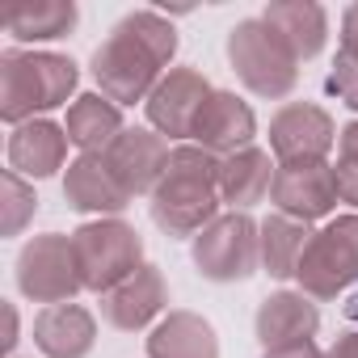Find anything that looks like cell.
Listing matches in <instances>:
<instances>
[{"label":"cell","instance_id":"10","mask_svg":"<svg viewBox=\"0 0 358 358\" xmlns=\"http://www.w3.org/2000/svg\"><path fill=\"white\" fill-rule=\"evenodd\" d=\"M211 93L215 89H211V80L199 68H169V76L143 101L152 131L164 135V139H177V143L190 139L194 135V122H199V114H203V106H207Z\"/></svg>","mask_w":358,"mask_h":358},{"label":"cell","instance_id":"12","mask_svg":"<svg viewBox=\"0 0 358 358\" xmlns=\"http://www.w3.org/2000/svg\"><path fill=\"white\" fill-rule=\"evenodd\" d=\"M169 139L156 135L152 127H127L101 156L110 164V173L122 182V190L135 199V194H152L164 177V164H169Z\"/></svg>","mask_w":358,"mask_h":358},{"label":"cell","instance_id":"22","mask_svg":"<svg viewBox=\"0 0 358 358\" xmlns=\"http://www.w3.org/2000/svg\"><path fill=\"white\" fill-rule=\"evenodd\" d=\"M148 358H220V337L199 312H169L148 333Z\"/></svg>","mask_w":358,"mask_h":358},{"label":"cell","instance_id":"21","mask_svg":"<svg viewBox=\"0 0 358 358\" xmlns=\"http://www.w3.org/2000/svg\"><path fill=\"white\" fill-rule=\"evenodd\" d=\"M68 139L80 148V156H101L127 127H122V106H114L106 93H80L68 106L64 118Z\"/></svg>","mask_w":358,"mask_h":358},{"label":"cell","instance_id":"16","mask_svg":"<svg viewBox=\"0 0 358 358\" xmlns=\"http://www.w3.org/2000/svg\"><path fill=\"white\" fill-rule=\"evenodd\" d=\"M316 329H320V308L303 291H274L262 299V308L253 316V333H257L262 350L303 345L316 337Z\"/></svg>","mask_w":358,"mask_h":358},{"label":"cell","instance_id":"20","mask_svg":"<svg viewBox=\"0 0 358 358\" xmlns=\"http://www.w3.org/2000/svg\"><path fill=\"white\" fill-rule=\"evenodd\" d=\"M274 173H278V160H270L266 148H245V152H232L224 156L220 164V199L232 207V211H249L257 207L270 186H274Z\"/></svg>","mask_w":358,"mask_h":358},{"label":"cell","instance_id":"31","mask_svg":"<svg viewBox=\"0 0 358 358\" xmlns=\"http://www.w3.org/2000/svg\"><path fill=\"white\" fill-rule=\"evenodd\" d=\"M5 324H9V329H5V350L13 354V345L22 341V337H17L22 329H17V308H13V303H5Z\"/></svg>","mask_w":358,"mask_h":358},{"label":"cell","instance_id":"5","mask_svg":"<svg viewBox=\"0 0 358 358\" xmlns=\"http://www.w3.org/2000/svg\"><path fill=\"white\" fill-rule=\"evenodd\" d=\"M72 253L80 270V287L93 295H106L122 287L143 266V236L127 220H89L72 232Z\"/></svg>","mask_w":358,"mask_h":358},{"label":"cell","instance_id":"4","mask_svg":"<svg viewBox=\"0 0 358 358\" xmlns=\"http://www.w3.org/2000/svg\"><path fill=\"white\" fill-rule=\"evenodd\" d=\"M228 64L249 93L270 101L295 93L299 85V59L262 17H245L228 30Z\"/></svg>","mask_w":358,"mask_h":358},{"label":"cell","instance_id":"29","mask_svg":"<svg viewBox=\"0 0 358 358\" xmlns=\"http://www.w3.org/2000/svg\"><path fill=\"white\" fill-rule=\"evenodd\" d=\"M324 358H358V329H345V333L324 350Z\"/></svg>","mask_w":358,"mask_h":358},{"label":"cell","instance_id":"23","mask_svg":"<svg viewBox=\"0 0 358 358\" xmlns=\"http://www.w3.org/2000/svg\"><path fill=\"white\" fill-rule=\"evenodd\" d=\"M308 241H312L308 224H299L282 211H270L262 220V270L270 278H295Z\"/></svg>","mask_w":358,"mask_h":358},{"label":"cell","instance_id":"27","mask_svg":"<svg viewBox=\"0 0 358 358\" xmlns=\"http://www.w3.org/2000/svg\"><path fill=\"white\" fill-rule=\"evenodd\" d=\"M333 173H337V199H341V203H350V207L358 211V164L337 160V164H333Z\"/></svg>","mask_w":358,"mask_h":358},{"label":"cell","instance_id":"13","mask_svg":"<svg viewBox=\"0 0 358 358\" xmlns=\"http://www.w3.org/2000/svg\"><path fill=\"white\" fill-rule=\"evenodd\" d=\"M253 139H257V114H253L249 101H241L228 89H215L207 97V106H203V114L194 122V135H190V143L215 152L220 160L232 156V152L253 148Z\"/></svg>","mask_w":358,"mask_h":358},{"label":"cell","instance_id":"25","mask_svg":"<svg viewBox=\"0 0 358 358\" xmlns=\"http://www.w3.org/2000/svg\"><path fill=\"white\" fill-rule=\"evenodd\" d=\"M34 211H38L34 186L26 182L22 173L5 169V177H0V232H5V236H22L26 224L34 220Z\"/></svg>","mask_w":358,"mask_h":358},{"label":"cell","instance_id":"18","mask_svg":"<svg viewBox=\"0 0 358 358\" xmlns=\"http://www.w3.org/2000/svg\"><path fill=\"white\" fill-rule=\"evenodd\" d=\"M262 22L291 47L299 64L316 59L329 43V13L316 0H274V5H266Z\"/></svg>","mask_w":358,"mask_h":358},{"label":"cell","instance_id":"1","mask_svg":"<svg viewBox=\"0 0 358 358\" xmlns=\"http://www.w3.org/2000/svg\"><path fill=\"white\" fill-rule=\"evenodd\" d=\"M177 55V30L156 9L127 13L110 38L93 51V80L114 106H135L156 93Z\"/></svg>","mask_w":358,"mask_h":358},{"label":"cell","instance_id":"19","mask_svg":"<svg viewBox=\"0 0 358 358\" xmlns=\"http://www.w3.org/2000/svg\"><path fill=\"white\" fill-rule=\"evenodd\" d=\"M34 345L47 358H85L97 345V320L80 303H55L34 316Z\"/></svg>","mask_w":358,"mask_h":358},{"label":"cell","instance_id":"2","mask_svg":"<svg viewBox=\"0 0 358 358\" xmlns=\"http://www.w3.org/2000/svg\"><path fill=\"white\" fill-rule=\"evenodd\" d=\"M220 156L199 143H177L169 152L164 177L152 190V224L173 241H194L207 224L220 220Z\"/></svg>","mask_w":358,"mask_h":358},{"label":"cell","instance_id":"3","mask_svg":"<svg viewBox=\"0 0 358 358\" xmlns=\"http://www.w3.org/2000/svg\"><path fill=\"white\" fill-rule=\"evenodd\" d=\"M80 72L68 55L55 51H5L0 55V118L22 127L47 110L68 106Z\"/></svg>","mask_w":358,"mask_h":358},{"label":"cell","instance_id":"17","mask_svg":"<svg viewBox=\"0 0 358 358\" xmlns=\"http://www.w3.org/2000/svg\"><path fill=\"white\" fill-rule=\"evenodd\" d=\"M68 143H72V139H68V131H64L59 122H51V118H30V122L13 127L5 156H9V169H13V173L43 182V177H51V173L64 169Z\"/></svg>","mask_w":358,"mask_h":358},{"label":"cell","instance_id":"30","mask_svg":"<svg viewBox=\"0 0 358 358\" xmlns=\"http://www.w3.org/2000/svg\"><path fill=\"white\" fill-rule=\"evenodd\" d=\"M262 358H324V350L316 341H303V345H287V350H266Z\"/></svg>","mask_w":358,"mask_h":358},{"label":"cell","instance_id":"11","mask_svg":"<svg viewBox=\"0 0 358 358\" xmlns=\"http://www.w3.org/2000/svg\"><path fill=\"white\" fill-rule=\"evenodd\" d=\"M270 203L274 211L299 220V224H316L324 215H333L337 207V173L329 160H312V164H278L274 186H270Z\"/></svg>","mask_w":358,"mask_h":358},{"label":"cell","instance_id":"26","mask_svg":"<svg viewBox=\"0 0 358 358\" xmlns=\"http://www.w3.org/2000/svg\"><path fill=\"white\" fill-rule=\"evenodd\" d=\"M333 59H345V64L358 68V5H350L341 13V47H337Z\"/></svg>","mask_w":358,"mask_h":358},{"label":"cell","instance_id":"7","mask_svg":"<svg viewBox=\"0 0 358 358\" xmlns=\"http://www.w3.org/2000/svg\"><path fill=\"white\" fill-rule=\"evenodd\" d=\"M190 257L211 282H245L262 266V224L249 211H228L194 236Z\"/></svg>","mask_w":358,"mask_h":358},{"label":"cell","instance_id":"8","mask_svg":"<svg viewBox=\"0 0 358 358\" xmlns=\"http://www.w3.org/2000/svg\"><path fill=\"white\" fill-rule=\"evenodd\" d=\"M17 291L34 303H72L80 287V270H76V253H72V236L64 232H43L30 236L17 253Z\"/></svg>","mask_w":358,"mask_h":358},{"label":"cell","instance_id":"6","mask_svg":"<svg viewBox=\"0 0 358 358\" xmlns=\"http://www.w3.org/2000/svg\"><path fill=\"white\" fill-rule=\"evenodd\" d=\"M295 282L308 299H337L358 282V211L337 215L320 232H312Z\"/></svg>","mask_w":358,"mask_h":358},{"label":"cell","instance_id":"14","mask_svg":"<svg viewBox=\"0 0 358 358\" xmlns=\"http://www.w3.org/2000/svg\"><path fill=\"white\" fill-rule=\"evenodd\" d=\"M164 303H169V282H164L160 266L143 262L122 287L101 295V316H106V324H114L122 333H139L164 312Z\"/></svg>","mask_w":358,"mask_h":358},{"label":"cell","instance_id":"15","mask_svg":"<svg viewBox=\"0 0 358 358\" xmlns=\"http://www.w3.org/2000/svg\"><path fill=\"white\" fill-rule=\"evenodd\" d=\"M64 199L72 211L80 215H97V220H114L131 207V194L122 190V182L110 173L106 156H76L64 173Z\"/></svg>","mask_w":358,"mask_h":358},{"label":"cell","instance_id":"28","mask_svg":"<svg viewBox=\"0 0 358 358\" xmlns=\"http://www.w3.org/2000/svg\"><path fill=\"white\" fill-rule=\"evenodd\" d=\"M337 152H341V160L358 164V118L341 127V135H337Z\"/></svg>","mask_w":358,"mask_h":358},{"label":"cell","instance_id":"24","mask_svg":"<svg viewBox=\"0 0 358 358\" xmlns=\"http://www.w3.org/2000/svg\"><path fill=\"white\" fill-rule=\"evenodd\" d=\"M76 22H80V9L72 0H43V5L13 9L5 26H9V38L17 43H51V38L72 34Z\"/></svg>","mask_w":358,"mask_h":358},{"label":"cell","instance_id":"9","mask_svg":"<svg viewBox=\"0 0 358 358\" xmlns=\"http://www.w3.org/2000/svg\"><path fill=\"white\" fill-rule=\"evenodd\" d=\"M337 122L329 118V110L312 106V101H287L274 118H270V152L278 164H312V160H329L333 143H337Z\"/></svg>","mask_w":358,"mask_h":358}]
</instances>
